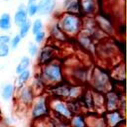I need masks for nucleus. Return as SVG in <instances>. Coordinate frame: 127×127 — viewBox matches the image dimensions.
<instances>
[{"instance_id":"obj_1","label":"nucleus","mask_w":127,"mask_h":127,"mask_svg":"<svg viewBox=\"0 0 127 127\" xmlns=\"http://www.w3.org/2000/svg\"><path fill=\"white\" fill-rule=\"evenodd\" d=\"M58 24L67 37H77L82 28V20L79 15L69 13L63 14L59 19Z\"/></svg>"},{"instance_id":"obj_2","label":"nucleus","mask_w":127,"mask_h":127,"mask_svg":"<svg viewBox=\"0 0 127 127\" xmlns=\"http://www.w3.org/2000/svg\"><path fill=\"white\" fill-rule=\"evenodd\" d=\"M42 79L44 80L45 84L55 85L60 82H63V69L59 63L50 62L44 65H42V72L40 74Z\"/></svg>"},{"instance_id":"obj_3","label":"nucleus","mask_w":127,"mask_h":127,"mask_svg":"<svg viewBox=\"0 0 127 127\" xmlns=\"http://www.w3.org/2000/svg\"><path fill=\"white\" fill-rule=\"evenodd\" d=\"M30 114L35 121L47 117L50 114L49 98L43 95H38L35 97L32 105L30 106Z\"/></svg>"},{"instance_id":"obj_4","label":"nucleus","mask_w":127,"mask_h":127,"mask_svg":"<svg viewBox=\"0 0 127 127\" xmlns=\"http://www.w3.org/2000/svg\"><path fill=\"white\" fill-rule=\"evenodd\" d=\"M49 106L53 118L68 121L69 118L72 116V113L68 108L67 101L64 99H58V98H53L51 100L49 99Z\"/></svg>"},{"instance_id":"obj_5","label":"nucleus","mask_w":127,"mask_h":127,"mask_svg":"<svg viewBox=\"0 0 127 127\" xmlns=\"http://www.w3.org/2000/svg\"><path fill=\"white\" fill-rule=\"evenodd\" d=\"M91 81H92L93 88L97 92L104 93V92H107V91L110 90L107 87L108 84H109V77L106 74V72H104L100 68H95L94 69Z\"/></svg>"},{"instance_id":"obj_6","label":"nucleus","mask_w":127,"mask_h":127,"mask_svg":"<svg viewBox=\"0 0 127 127\" xmlns=\"http://www.w3.org/2000/svg\"><path fill=\"white\" fill-rule=\"evenodd\" d=\"M18 96H17V100L19 102L20 105H22L23 107H30L34 101L35 98V93L32 89V87L28 86V85H23L22 87L18 88Z\"/></svg>"},{"instance_id":"obj_7","label":"nucleus","mask_w":127,"mask_h":127,"mask_svg":"<svg viewBox=\"0 0 127 127\" xmlns=\"http://www.w3.org/2000/svg\"><path fill=\"white\" fill-rule=\"evenodd\" d=\"M121 96L122 95H120V93H118L114 90H109V91L105 92V95H104V109H105V111L118 110Z\"/></svg>"},{"instance_id":"obj_8","label":"nucleus","mask_w":127,"mask_h":127,"mask_svg":"<svg viewBox=\"0 0 127 127\" xmlns=\"http://www.w3.org/2000/svg\"><path fill=\"white\" fill-rule=\"evenodd\" d=\"M103 115L108 127H119L120 125L125 124V116L119 110L106 111Z\"/></svg>"},{"instance_id":"obj_9","label":"nucleus","mask_w":127,"mask_h":127,"mask_svg":"<svg viewBox=\"0 0 127 127\" xmlns=\"http://www.w3.org/2000/svg\"><path fill=\"white\" fill-rule=\"evenodd\" d=\"M80 14L85 16L93 15L97 9L96 0H78Z\"/></svg>"},{"instance_id":"obj_10","label":"nucleus","mask_w":127,"mask_h":127,"mask_svg":"<svg viewBox=\"0 0 127 127\" xmlns=\"http://www.w3.org/2000/svg\"><path fill=\"white\" fill-rule=\"evenodd\" d=\"M55 57V50L51 46H46L41 49L39 57H38V63L40 65H44L50 62L53 61Z\"/></svg>"},{"instance_id":"obj_11","label":"nucleus","mask_w":127,"mask_h":127,"mask_svg":"<svg viewBox=\"0 0 127 127\" xmlns=\"http://www.w3.org/2000/svg\"><path fill=\"white\" fill-rule=\"evenodd\" d=\"M68 87L66 84H64L63 82H60L58 84L53 85L51 91L53 98H58V99H68Z\"/></svg>"},{"instance_id":"obj_12","label":"nucleus","mask_w":127,"mask_h":127,"mask_svg":"<svg viewBox=\"0 0 127 127\" xmlns=\"http://www.w3.org/2000/svg\"><path fill=\"white\" fill-rule=\"evenodd\" d=\"M38 5V14L48 15L51 14L56 7V0H40Z\"/></svg>"},{"instance_id":"obj_13","label":"nucleus","mask_w":127,"mask_h":127,"mask_svg":"<svg viewBox=\"0 0 127 127\" xmlns=\"http://www.w3.org/2000/svg\"><path fill=\"white\" fill-rule=\"evenodd\" d=\"M69 127H87L86 116L82 113L73 114L68 120Z\"/></svg>"},{"instance_id":"obj_14","label":"nucleus","mask_w":127,"mask_h":127,"mask_svg":"<svg viewBox=\"0 0 127 127\" xmlns=\"http://www.w3.org/2000/svg\"><path fill=\"white\" fill-rule=\"evenodd\" d=\"M86 122L87 127H108L104 115H93L91 117H86Z\"/></svg>"},{"instance_id":"obj_15","label":"nucleus","mask_w":127,"mask_h":127,"mask_svg":"<svg viewBox=\"0 0 127 127\" xmlns=\"http://www.w3.org/2000/svg\"><path fill=\"white\" fill-rule=\"evenodd\" d=\"M95 23H96V25H98L100 27L101 31H103L104 33H108V34L113 33V26L107 18H105L103 16H97L95 18Z\"/></svg>"},{"instance_id":"obj_16","label":"nucleus","mask_w":127,"mask_h":127,"mask_svg":"<svg viewBox=\"0 0 127 127\" xmlns=\"http://www.w3.org/2000/svg\"><path fill=\"white\" fill-rule=\"evenodd\" d=\"M27 19H28V15H27V12H26V6L20 5L18 7V9L16 10L15 14H14V22H15L16 26L19 27Z\"/></svg>"},{"instance_id":"obj_17","label":"nucleus","mask_w":127,"mask_h":127,"mask_svg":"<svg viewBox=\"0 0 127 127\" xmlns=\"http://www.w3.org/2000/svg\"><path fill=\"white\" fill-rule=\"evenodd\" d=\"M50 33H51V36L54 38V40L56 41H61V42H65L67 40V36L62 31V29L60 28L59 24L58 23H55L52 27H51V30H50Z\"/></svg>"},{"instance_id":"obj_18","label":"nucleus","mask_w":127,"mask_h":127,"mask_svg":"<svg viewBox=\"0 0 127 127\" xmlns=\"http://www.w3.org/2000/svg\"><path fill=\"white\" fill-rule=\"evenodd\" d=\"M14 93H15V86L13 83H6L4 84V86L2 87V91H1V97L4 101H10L13 97H14Z\"/></svg>"},{"instance_id":"obj_19","label":"nucleus","mask_w":127,"mask_h":127,"mask_svg":"<svg viewBox=\"0 0 127 127\" xmlns=\"http://www.w3.org/2000/svg\"><path fill=\"white\" fill-rule=\"evenodd\" d=\"M12 28V19L9 13L4 12L0 16V30L9 31Z\"/></svg>"},{"instance_id":"obj_20","label":"nucleus","mask_w":127,"mask_h":127,"mask_svg":"<svg viewBox=\"0 0 127 127\" xmlns=\"http://www.w3.org/2000/svg\"><path fill=\"white\" fill-rule=\"evenodd\" d=\"M82 93H83V90L80 85H72L68 87V99L69 100L80 99Z\"/></svg>"},{"instance_id":"obj_21","label":"nucleus","mask_w":127,"mask_h":127,"mask_svg":"<svg viewBox=\"0 0 127 127\" xmlns=\"http://www.w3.org/2000/svg\"><path fill=\"white\" fill-rule=\"evenodd\" d=\"M65 11L66 13H69V14L79 15L80 10H79L78 0H67L65 2Z\"/></svg>"},{"instance_id":"obj_22","label":"nucleus","mask_w":127,"mask_h":127,"mask_svg":"<svg viewBox=\"0 0 127 127\" xmlns=\"http://www.w3.org/2000/svg\"><path fill=\"white\" fill-rule=\"evenodd\" d=\"M92 100H93V107L96 110L104 109V95L101 92H92Z\"/></svg>"},{"instance_id":"obj_23","label":"nucleus","mask_w":127,"mask_h":127,"mask_svg":"<svg viewBox=\"0 0 127 127\" xmlns=\"http://www.w3.org/2000/svg\"><path fill=\"white\" fill-rule=\"evenodd\" d=\"M30 64H31V59H30V57H28V56L22 57L21 60L19 61L18 64H17V66H16V69H15L16 73L19 74L20 72L28 69L29 66H30Z\"/></svg>"},{"instance_id":"obj_24","label":"nucleus","mask_w":127,"mask_h":127,"mask_svg":"<svg viewBox=\"0 0 127 127\" xmlns=\"http://www.w3.org/2000/svg\"><path fill=\"white\" fill-rule=\"evenodd\" d=\"M30 76H31V72L29 69H26L22 72H20L18 74V77H17V81H16V87L17 88H20L22 87L23 85L26 84V82L30 79Z\"/></svg>"},{"instance_id":"obj_25","label":"nucleus","mask_w":127,"mask_h":127,"mask_svg":"<svg viewBox=\"0 0 127 127\" xmlns=\"http://www.w3.org/2000/svg\"><path fill=\"white\" fill-rule=\"evenodd\" d=\"M31 25H32V23H31V21L29 20V19H27L23 24H21L20 26H19V36L23 39V38H26L27 36H28V34H29V32H30V30H31Z\"/></svg>"},{"instance_id":"obj_26","label":"nucleus","mask_w":127,"mask_h":127,"mask_svg":"<svg viewBox=\"0 0 127 127\" xmlns=\"http://www.w3.org/2000/svg\"><path fill=\"white\" fill-rule=\"evenodd\" d=\"M31 29H32V34L35 35L41 31H43L44 29V25H43V21L40 18H37L34 20V22L31 25Z\"/></svg>"},{"instance_id":"obj_27","label":"nucleus","mask_w":127,"mask_h":127,"mask_svg":"<svg viewBox=\"0 0 127 127\" xmlns=\"http://www.w3.org/2000/svg\"><path fill=\"white\" fill-rule=\"evenodd\" d=\"M26 12L28 17H34L35 15L38 14V5L37 3L35 4H29L26 6Z\"/></svg>"},{"instance_id":"obj_28","label":"nucleus","mask_w":127,"mask_h":127,"mask_svg":"<svg viewBox=\"0 0 127 127\" xmlns=\"http://www.w3.org/2000/svg\"><path fill=\"white\" fill-rule=\"evenodd\" d=\"M21 41H22V38H21L19 35H15V36H14L13 38H11V40H10V43H9L10 49H11V50H16V49L19 47Z\"/></svg>"},{"instance_id":"obj_29","label":"nucleus","mask_w":127,"mask_h":127,"mask_svg":"<svg viewBox=\"0 0 127 127\" xmlns=\"http://www.w3.org/2000/svg\"><path fill=\"white\" fill-rule=\"evenodd\" d=\"M39 47L36 43H33V42H30L29 45H28V54L31 56V57H35L38 53H39Z\"/></svg>"},{"instance_id":"obj_30","label":"nucleus","mask_w":127,"mask_h":127,"mask_svg":"<svg viewBox=\"0 0 127 127\" xmlns=\"http://www.w3.org/2000/svg\"><path fill=\"white\" fill-rule=\"evenodd\" d=\"M10 46L9 44H4V45H0V58H6L9 56L10 54Z\"/></svg>"},{"instance_id":"obj_31","label":"nucleus","mask_w":127,"mask_h":127,"mask_svg":"<svg viewBox=\"0 0 127 127\" xmlns=\"http://www.w3.org/2000/svg\"><path fill=\"white\" fill-rule=\"evenodd\" d=\"M45 38H46V33L44 31H41V32H39V33L34 35V40H35V43L37 45L42 44L45 41Z\"/></svg>"},{"instance_id":"obj_32","label":"nucleus","mask_w":127,"mask_h":127,"mask_svg":"<svg viewBox=\"0 0 127 127\" xmlns=\"http://www.w3.org/2000/svg\"><path fill=\"white\" fill-rule=\"evenodd\" d=\"M11 40V37L9 35L6 34H2L0 35V45H4V44H9Z\"/></svg>"},{"instance_id":"obj_33","label":"nucleus","mask_w":127,"mask_h":127,"mask_svg":"<svg viewBox=\"0 0 127 127\" xmlns=\"http://www.w3.org/2000/svg\"><path fill=\"white\" fill-rule=\"evenodd\" d=\"M0 127H11V126L7 124L3 119H0Z\"/></svg>"},{"instance_id":"obj_34","label":"nucleus","mask_w":127,"mask_h":127,"mask_svg":"<svg viewBox=\"0 0 127 127\" xmlns=\"http://www.w3.org/2000/svg\"><path fill=\"white\" fill-rule=\"evenodd\" d=\"M37 1L38 0H28L27 1V5H29V4H35V3H37Z\"/></svg>"},{"instance_id":"obj_35","label":"nucleus","mask_w":127,"mask_h":127,"mask_svg":"<svg viewBox=\"0 0 127 127\" xmlns=\"http://www.w3.org/2000/svg\"><path fill=\"white\" fill-rule=\"evenodd\" d=\"M119 127H125V124H122V125H120Z\"/></svg>"},{"instance_id":"obj_36","label":"nucleus","mask_w":127,"mask_h":127,"mask_svg":"<svg viewBox=\"0 0 127 127\" xmlns=\"http://www.w3.org/2000/svg\"><path fill=\"white\" fill-rule=\"evenodd\" d=\"M34 127H36V126H34Z\"/></svg>"}]
</instances>
